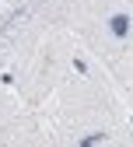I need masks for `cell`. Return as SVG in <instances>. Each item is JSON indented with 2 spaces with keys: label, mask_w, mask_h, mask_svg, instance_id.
Returning a JSON list of instances; mask_svg holds the SVG:
<instances>
[{
  "label": "cell",
  "mask_w": 133,
  "mask_h": 147,
  "mask_svg": "<svg viewBox=\"0 0 133 147\" xmlns=\"http://www.w3.org/2000/svg\"><path fill=\"white\" fill-rule=\"evenodd\" d=\"M46 126L56 144H133L116 84L98 70V60L84 46L77 49L70 77L53 95Z\"/></svg>",
  "instance_id": "6da1fadb"
},
{
  "label": "cell",
  "mask_w": 133,
  "mask_h": 147,
  "mask_svg": "<svg viewBox=\"0 0 133 147\" xmlns=\"http://www.w3.org/2000/svg\"><path fill=\"white\" fill-rule=\"evenodd\" d=\"M77 49H81V42L74 39L70 32H63V28L46 32L42 39L7 70L11 74L7 81L14 84V95L21 98V105L42 109L56 91H60V84L70 77L74 60H77Z\"/></svg>",
  "instance_id": "7a4b0ae2"
},
{
  "label": "cell",
  "mask_w": 133,
  "mask_h": 147,
  "mask_svg": "<svg viewBox=\"0 0 133 147\" xmlns=\"http://www.w3.org/2000/svg\"><path fill=\"white\" fill-rule=\"evenodd\" d=\"M46 32L53 28H46L21 0H0V74H7Z\"/></svg>",
  "instance_id": "3957f363"
},
{
  "label": "cell",
  "mask_w": 133,
  "mask_h": 147,
  "mask_svg": "<svg viewBox=\"0 0 133 147\" xmlns=\"http://www.w3.org/2000/svg\"><path fill=\"white\" fill-rule=\"evenodd\" d=\"M0 144H53L42 109H28L18 95L0 91Z\"/></svg>",
  "instance_id": "277c9868"
},
{
  "label": "cell",
  "mask_w": 133,
  "mask_h": 147,
  "mask_svg": "<svg viewBox=\"0 0 133 147\" xmlns=\"http://www.w3.org/2000/svg\"><path fill=\"white\" fill-rule=\"evenodd\" d=\"M102 70L112 77V84L123 91V98L133 105V49H130V53H123V56H116L112 63H105Z\"/></svg>",
  "instance_id": "5b68a950"
},
{
  "label": "cell",
  "mask_w": 133,
  "mask_h": 147,
  "mask_svg": "<svg viewBox=\"0 0 133 147\" xmlns=\"http://www.w3.org/2000/svg\"><path fill=\"white\" fill-rule=\"evenodd\" d=\"M116 4H123V7H130V11H133V0H116Z\"/></svg>",
  "instance_id": "8992f818"
}]
</instances>
